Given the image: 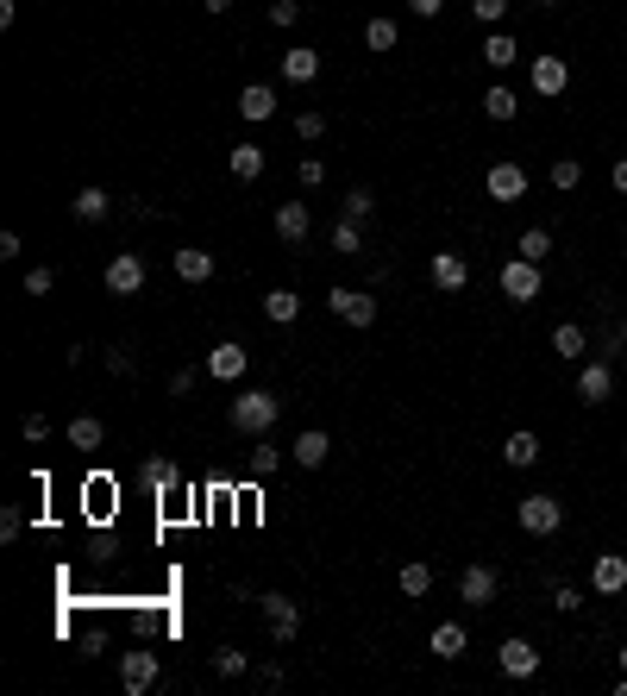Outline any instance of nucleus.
Here are the masks:
<instances>
[{
  "label": "nucleus",
  "instance_id": "obj_1",
  "mask_svg": "<svg viewBox=\"0 0 627 696\" xmlns=\"http://www.w3.org/2000/svg\"><path fill=\"white\" fill-rule=\"evenodd\" d=\"M276 414H283V402H276L270 389H239V402L226 408V421L239 427V433H251V439H264L276 427Z\"/></svg>",
  "mask_w": 627,
  "mask_h": 696
},
{
  "label": "nucleus",
  "instance_id": "obj_2",
  "mask_svg": "<svg viewBox=\"0 0 627 696\" xmlns=\"http://www.w3.org/2000/svg\"><path fill=\"white\" fill-rule=\"evenodd\" d=\"M327 308H333V320H345V327H377V295L370 289H333L327 295Z\"/></svg>",
  "mask_w": 627,
  "mask_h": 696
},
{
  "label": "nucleus",
  "instance_id": "obj_3",
  "mask_svg": "<svg viewBox=\"0 0 627 696\" xmlns=\"http://www.w3.org/2000/svg\"><path fill=\"white\" fill-rule=\"evenodd\" d=\"M258 609H264V628H270V640L276 646H289L295 640V628H301V609L283 596V590H270V596H258Z\"/></svg>",
  "mask_w": 627,
  "mask_h": 696
},
{
  "label": "nucleus",
  "instance_id": "obj_4",
  "mask_svg": "<svg viewBox=\"0 0 627 696\" xmlns=\"http://www.w3.org/2000/svg\"><path fill=\"white\" fill-rule=\"evenodd\" d=\"M157 678H164V665H157L151 646H132V653H120V684H126L132 696H145Z\"/></svg>",
  "mask_w": 627,
  "mask_h": 696
},
{
  "label": "nucleus",
  "instance_id": "obj_5",
  "mask_svg": "<svg viewBox=\"0 0 627 696\" xmlns=\"http://www.w3.org/2000/svg\"><path fill=\"white\" fill-rule=\"evenodd\" d=\"M515 521L527 527V533H559L565 527V502H552V496H521V508H515Z\"/></svg>",
  "mask_w": 627,
  "mask_h": 696
},
{
  "label": "nucleus",
  "instance_id": "obj_6",
  "mask_svg": "<svg viewBox=\"0 0 627 696\" xmlns=\"http://www.w3.org/2000/svg\"><path fill=\"white\" fill-rule=\"evenodd\" d=\"M502 295H508V301H540V264L515 251V258L502 264Z\"/></svg>",
  "mask_w": 627,
  "mask_h": 696
},
{
  "label": "nucleus",
  "instance_id": "obj_7",
  "mask_svg": "<svg viewBox=\"0 0 627 696\" xmlns=\"http://www.w3.org/2000/svg\"><path fill=\"white\" fill-rule=\"evenodd\" d=\"M107 289L113 295H138L145 289V258H138V251H113L107 258Z\"/></svg>",
  "mask_w": 627,
  "mask_h": 696
},
{
  "label": "nucleus",
  "instance_id": "obj_8",
  "mask_svg": "<svg viewBox=\"0 0 627 696\" xmlns=\"http://www.w3.org/2000/svg\"><path fill=\"white\" fill-rule=\"evenodd\" d=\"M590 590L596 596H621L627 590V559H621V552H596V559H590Z\"/></svg>",
  "mask_w": 627,
  "mask_h": 696
},
{
  "label": "nucleus",
  "instance_id": "obj_9",
  "mask_svg": "<svg viewBox=\"0 0 627 696\" xmlns=\"http://www.w3.org/2000/svg\"><path fill=\"white\" fill-rule=\"evenodd\" d=\"M245 364H251V352L239 339H220L214 352H207V377H220V383H239L245 377Z\"/></svg>",
  "mask_w": 627,
  "mask_h": 696
},
{
  "label": "nucleus",
  "instance_id": "obj_10",
  "mask_svg": "<svg viewBox=\"0 0 627 696\" xmlns=\"http://www.w3.org/2000/svg\"><path fill=\"white\" fill-rule=\"evenodd\" d=\"M527 82H533V95H565V82H571V69H565V57H552V51H540V57H533V69H527Z\"/></svg>",
  "mask_w": 627,
  "mask_h": 696
},
{
  "label": "nucleus",
  "instance_id": "obj_11",
  "mask_svg": "<svg viewBox=\"0 0 627 696\" xmlns=\"http://www.w3.org/2000/svg\"><path fill=\"white\" fill-rule=\"evenodd\" d=\"M577 396H584L590 408L615 396V370H609V358H590L584 370H577Z\"/></svg>",
  "mask_w": 627,
  "mask_h": 696
},
{
  "label": "nucleus",
  "instance_id": "obj_12",
  "mask_svg": "<svg viewBox=\"0 0 627 696\" xmlns=\"http://www.w3.org/2000/svg\"><path fill=\"white\" fill-rule=\"evenodd\" d=\"M496 659H502L508 678H533V671H540V646L515 634V640H502V646H496Z\"/></svg>",
  "mask_w": 627,
  "mask_h": 696
},
{
  "label": "nucleus",
  "instance_id": "obj_13",
  "mask_svg": "<svg viewBox=\"0 0 627 696\" xmlns=\"http://www.w3.org/2000/svg\"><path fill=\"white\" fill-rule=\"evenodd\" d=\"M433 289H446V295H458L464 283H471V264H464V251H433Z\"/></svg>",
  "mask_w": 627,
  "mask_h": 696
},
{
  "label": "nucleus",
  "instance_id": "obj_14",
  "mask_svg": "<svg viewBox=\"0 0 627 696\" xmlns=\"http://www.w3.org/2000/svg\"><path fill=\"white\" fill-rule=\"evenodd\" d=\"M170 270L182 276V283H214V251L182 245V251H170Z\"/></svg>",
  "mask_w": 627,
  "mask_h": 696
},
{
  "label": "nucleus",
  "instance_id": "obj_15",
  "mask_svg": "<svg viewBox=\"0 0 627 696\" xmlns=\"http://www.w3.org/2000/svg\"><path fill=\"white\" fill-rule=\"evenodd\" d=\"M458 596L471 602V609H490V602H496V571H490V565H464Z\"/></svg>",
  "mask_w": 627,
  "mask_h": 696
},
{
  "label": "nucleus",
  "instance_id": "obj_16",
  "mask_svg": "<svg viewBox=\"0 0 627 696\" xmlns=\"http://www.w3.org/2000/svg\"><path fill=\"white\" fill-rule=\"evenodd\" d=\"M308 232H314L308 201H283V207H276V239H283V245H301Z\"/></svg>",
  "mask_w": 627,
  "mask_h": 696
},
{
  "label": "nucleus",
  "instance_id": "obj_17",
  "mask_svg": "<svg viewBox=\"0 0 627 696\" xmlns=\"http://www.w3.org/2000/svg\"><path fill=\"white\" fill-rule=\"evenodd\" d=\"M527 195V170L521 164H490V201H521Z\"/></svg>",
  "mask_w": 627,
  "mask_h": 696
},
{
  "label": "nucleus",
  "instance_id": "obj_18",
  "mask_svg": "<svg viewBox=\"0 0 627 696\" xmlns=\"http://www.w3.org/2000/svg\"><path fill=\"white\" fill-rule=\"evenodd\" d=\"M327 452H333V439L320 433V427H308V433H301L295 446H289V458L301 464V471H320V464H327Z\"/></svg>",
  "mask_w": 627,
  "mask_h": 696
},
{
  "label": "nucleus",
  "instance_id": "obj_19",
  "mask_svg": "<svg viewBox=\"0 0 627 696\" xmlns=\"http://www.w3.org/2000/svg\"><path fill=\"white\" fill-rule=\"evenodd\" d=\"M552 352H559V358H571V364H584V352H590V333L577 327V320H559V327H552Z\"/></svg>",
  "mask_w": 627,
  "mask_h": 696
},
{
  "label": "nucleus",
  "instance_id": "obj_20",
  "mask_svg": "<svg viewBox=\"0 0 627 696\" xmlns=\"http://www.w3.org/2000/svg\"><path fill=\"white\" fill-rule=\"evenodd\" d=\"M239 113H245V120H270V113H276V88L270 82H245L239 88Z\"/></svg>",
  "mask_w": 627,
  "mask_h": 696
},
{
  "label": "nucleus",
  "instance_id": "obj_21",
  "mask_svg": "<svg viewBox=\"0 0 627 696\" xmlns=\"http://www.w3.org/2000/svg\"><path fill=\"white\" fill-rule=\"evenodd\" d=\"M502 458L515 464V471H533V464H540V433H508V446H502Z\"/></svg>",
  "mask_w": 627,
  "mask_h": 696
},
{
  "label": "nucleus",
  "instance_id": "obj_22",
  "mask_svg": "<svg viewBox=\"0 0 627 696\" xmlns=\"http://www.w3.org/2000/svg\"><path fill=\"white\" fill-rule=\"evenodd\" d=\"M226 170L239 176V182H258L264 176V145H232L226 151Z\"/></svg>",
  "mask_w": 627,
  "mask_h": 696
},
{
  "label": "nucleus",
  "instance_id": "obj_23",
  "mask_svg": "<svg viewBox=\"0 0 627 696\" xmlns=\"http://www.w3.org/2000/svg\"><path fill=\"white\" fill-rule=\"evenodd\" d=\"M107 207H113V195H107V189H95V182H88V189H82L76 201H69V214H76L82 226H95V220H107Z\"/></svg>",
  "mask_w": 627,
  "mask_h": 696
},
{
  "label": "nucleus",
  "instance_id": "obj_24",
  "mask_svg": "<svg viewBox=\"0 0 627 696\" xmlns=\"http://www.w3.org/2000/svg\"><path fill=\"white\" fill-rule=\"evenodd\" d=\"M176 477H182V471H176L170 458H145V471H138V483H145L151 496H170V490H176Z\"/></svg>",
  "mask_w": 627,
  "mask_h": 696
},
{
  "label": "nucleus",
  "instance_id": "obj_25",
  "mask_svg": "<svg viewBox=\"0 0 627 696\" xmlns=\"http://www.w3.org/2000/svg\"><path fill=\"white\" fill-rule=\"evenodd\" d=\"M314 76H320V51H283V82L308 88Z\"/></svg>",
  "mask_w": 627,
  "mask_h": 696
},
{
  "label": "nucleus",
  "instance_id": "obj_26",
  "mask_svg": "<svg viewBox=\"0 0 627 696\" xmlns=\"http://www.w3.org/2000/svg\"><path fill=\"white\" fill-rule=\"evenodd\" d=\"M427 646H433V653H439V659H464V646H471V634H464V628H458V621H439V628H433V640H427Z\"/></svg>",
  "mask_w": 627,
  "mask_h": 696
},
{
  "label": "nucleus",
  "instance_id": "obj_27",
  "mask_svg": "<svg viewBox=\"0 0 627 696\" xmlns=\"http://www.w3.org/2000/svg\"><path fill=\"white\" fill-rule=\"evenodd\" d=\"M295 314H301V295H295V289H270V295H264V320H276V327H295Z\"/></svg>",
  "mask_w": 627,
  "mask_h": 696
},
{
  "label": "nucleus",
  "instance_id": "obj_28",
  "mask_svg": "<svg viewBox=\"0 0 627 696\" xmlns=\"http://www.w3.org/2000/svg\"><path fill=\"white\" fill-rule=\"evenodd\" d=\"M101 439H107V427L95 421V414H76V421H69V446L76 452H101Z\"/></svg>",
  "mask_w": 627,
  "mask_h": 696
},
{
  "label": "nucleus",
  "instance_id": "obj_29",
  "mask_svg": "<svg viewBox=\"0 0 627 696\" xmlns=\"http://www.w3.org/2000/svg\"><path fill=\"white\" fill-rule=\"evenodd\" d=\"M333 251H339V258H358V251H364V220H352V214L333 220Z\"/></svg>",
  "mask_w": 627,
  "mask_h": 696
},
{
  "label": "nucleus",
  "instance_id": "obj_30",
  "mask_svg": "<svg viewBox=\"0 0 627 696\" xmlns=\"http://www.w3.org/2000/svg\"><path fill=\"white\" fill-rule=\"evenodd\" d=\"M483 113H490V120H515V113H521V95H515V88H490V95H483Z\"/></svg>",
  "mask_w": 627,
  "mask_h": 696
},
{
  "label": "nucleus",
  "instance_id": "obj_31",
  "mask_svg": "<svg viewBox=\"0 0 627 696\" xmlns=\"http://www.w3.org/2000/svg\"><path fill=\"white\" fill-rule=\"evenodd\" d=\"M483 57H490V69H508V63L521 57V44L508 38V32H490V38H483Z\"/></svg>",
  "mask_w": 627,
  "mask_h": 696
},
{
  "label": "nucleus",
  "instance_id": "obj_32",
  "mask_svg": "<svg viewBox=\"0 0 627 696\" xmlns=\"http://www.w3.org/2000/svg\"><path fill=\"white\" fill-rule=\"evenodd\" d=\"M364 44H370V51H396V44H402V26H396V19H370V26H364Z\"/></svg>",
  "mask_w": 627,
  "mask_h": 696
},
{
  "label": "nucleus",
  "instance_id": "obj_33",
  "mask_svg": "<svg viewBox=\"0 0 627 696\" xmlns=\"http://www.w3.org/2000/svg\"><path fill=\"white\" fill-rule=\"evenodd\" d=\"M276 471H283V446L258 439V446H251V477H276Z\"/></svg>",
  "mask_w": 627,
  "mask_h": 696
},
{
  "label": "nucleus",
  "instance_id": "obj_34",
  "mask_svg": "<svg viewBox=\"0 0 627 696\" xmlns=\"http://www.w3.org/2000/svg\"><path fill=\"white\" fill-rule=\"evenodd\" d=\"M515 251H521V258H533V264H540V258H546V251H552V232H546V226H527Z\"/></svg>",
  "mask_w": 627,
  "mask_h": 696
},
{
  "label": "nucleus",
  "instance_id": "obj_35",
  "mask_svg": "<svg viewBox=\"0 0 627 696\" xmlns=\"http://www.w3.org/2000/svg\"><path fill=\"white\" fill-rule=\"evenodd\" d=\"M577 182H584V164H577V157H559V164H552V189H559V195H571Z\"/></svg>",
  "mask_w": 627,
  "mask_h": 696
},
{
  "label": "nucleus",
  "instance_id": "obj_36",
  "mask_svg": "<svg viewBox=\"0 0 627 696\" xmlns=\"http://www.w3.org/2000/svg\"><path fill=\"white\" fill-rule=\"evenodd\" d=\"M396 584H402V596H427V590H433V571H427V565H402Z\"/></svg>",
  "mask_w": 627,
  "mask_h": 696
},
{
  "label": "nucleus",
  "instance_id": "obj_37",
  "mask_svg": "<svg viewBox=\"0 0 627 696\" xmlns=\"http://www.w3.org/2000/svg\"><path fill=\"white\" fill-rule=\"evenodd\" d=\"M214 671H220V678H245V653H239V646H220V653H214Z\"/></svg>",
  "mask_w": 627,
  "mask_h": 696
},
{
  "label": "nucleus",
  "instance_id": "obj_38",
  "mask_svg": "<svg viewBox=\"0 0 627 696\" xmlns=\"http://www.w3.org/2000/svg\"><path fill=\"white\" fill-rule=\"evenodd\" d=\"M345 214H352V220H370V214H377V195H370V189H352V195H345Z\"/></svg>",
  "mask_w": 627,
  "mask_h": 696
},
{
  "label": "nucleus",
  "instance_id": "obj_39",
  "mask_svg": "<svg viewBox=\"0 0 627 696\" xmlns=\"http://www.w3.org/2000/svg\"><path fill=\"white\" fill-rule=\"evenodd\" d=\"M51 289H57V270H51V264L26 270V295H51Z\"/></svg>",
  "mask_w": 627,
  "mask_h": 696
},
{
  "label": "nucleus",
  "instance_id": "obj_40",
  "mask_svg": "<svg viewBox=\"0 0 627 696\" xmlns=\"http://www.w3.org/2000/svg\"><path fill=\"white\" fill-rule=\"evenodd\" d=\"M301 19V0H270V26H295Z\"/></svg>",
  "mask_w": 627,
  "mask_h": 696
},
{
  "label": "nucleus",
  "instance_id": "obj_41",
  "mask_svg": "<svg viewBox=\"0 0 627 696\" xmlns=\"http://www.w3.org/2000/svg\"><path fill=\"white\" fill-rule=\"evenodd\" d=\"M295 132H301V138H308V145H314V138L327 132V113H301V120H295Z\"/></svg>",
  "mask_w": 627,
  "mask_h": 696
},
{
  "label": "nucleus",
  "instance_id": "obj_42",
  "mask_svg": "<svg viewBox=\"0 0 627 696\" xmlns=\"http://www.w3.org/2000/svg\"><path fill=\"white\" fill-rule=\"evenodd\" d=\"M471 13L483 19V26H496V19L508 13V0H471Z\"/></svg>",
  "mask_w": 627,
  "mask_h": 696
},
{
  "label": "nucleus",
  "instance_id": "obj_43",
  "mask_svg": "<svg viewBox=\"0 0 627 696\" xmlns=\"http://www.w3.org/2000/svg\"><path fill=\"white\" fill-rule=\"evenodd\" d=\"M552 609H565V615H577V609H584V596H577L571 584H559V590H552Z\"/></svg>",
  "mask_w": 627,
  "mask_h": 696
},
{
  "label": "nucleus",
  "instance_id": "obj_44",
  "mask_svg": "<svg viewBox=\"0 0 627 696\" xmlns=\"http://www.w3.org/2000/svg\"><path fill=\"white\" fill-rule=\"evenodd\" d=\"M19 433H26L32 446H44V439H51V421H44V414H26V427H19Z\"/></svg>",
  "mask_w": 627,
  "mask_h": 696
},
{
  "label": "nucleus",
  "instance_id": "obj_45",
  "mask_svg": "<svg viewBox=\"0 0 627 696\" xmlns=\"http://www.w3.org/2000/svg\"><path fill=\"white\" fill-rule=\"evenodd\" d=\"M19 527H26V515H19V508H0V540H19Z\"/></svg>",
  "mask_w": 627,
  "mask_h": 696
},
{
  "label": "nucleus",
  "instance_id": "obj_46",
  "mask_svg": "<svg viewBox=\"0 0 627 696\" xmlns=\"http://www.w3.org/2000/svg\"><path fill=\"white\" fill-rule=\"evenodd\" d=\"M320 182H327V164H320V157H308V164H301V189H320Z\"/></svg>",
  "mask_w": 627,
  "mask_h": 696
},
{
  "label": "nucleus",
  "instance_id": "obj_47",
  "mask_svg": "<svg viewBox=\"0 0 627 696\" xmlns=\"http://www.w3.org/2000/svg\"><path fill=\"white\" fill-rule=\"evenodd\" d=\"M439 7H446V0H408V13H414V19H439Z\"/></svg>",
  "mask_w": 627,
  "mask_h": 696
},
{
  "label": "nucleus",
  "instance_id": "obj_48",
  "mask_svg": "<svg viewBox=\"0 0 627 696\" xmlns=\"http://www.w3.org/2000/svg\"><path fill=\"white\" fill-rule=\"evenodd\" d=\"M609 182H615V195H627V157H615V170H609Z\"/></svg>",
  "mask_w": 627,
  "mask_h": 696
},
{
  "label": "nucleus",
  "instance_id": "obj_49",
  "mask_svg": "<svg viewBox=\"0 0 627 696\" xmlns=\"http://www.w3.org/2000/svg\"><path fill=\"white\" fill-rule=\"evenodd\" d=\"M201 7H207V13H226V7H232V0H201Z\"/></svg>",
  "mask_w": 627,
  "mask_h": 696
},
{
  "label": "nucleus",
  "instance_id": "obj_50",
  "mask_svg": "<svg viewBox=\"0 0 627 696\" xmlns=\"http://www.w3.org/2000/svg\"><path fill=\"white\" fill-rule=\"evenodd\" d=\"M615 690H621V696H627V678H621V684H615Z\"/></svg>",
  "mask_w": 627,
  "mask_h": 696
},
{
  "label": "nucleus",
  "instance_id": "obj_51",
  "mask_svg": "<svg viewBox=\"0 0 627 696\" xmlns=\"http://www.w3.org/2000/svg\"><path fill=\"white\" fill-rule=\"evenodd\" d=\"M540 7H559V0H540Z\"/></svg>",
  "mask_w": 627,
  "mask_h": 696
},
{
  "label": "nucleus",
  "instance_id": "obj_52",
  "mask_svg": "<svg viewBox=\"0 0 627 696\" xmlns=\"http://www.w3.org/2000/svg\"><path fill=\"white\" fill-rule=\"evenodd\" d=\"M621 665H627V646H621Z\"/></svg>",
  "mask_w": 627,
  "mask_h": 696
}]
</instances>
